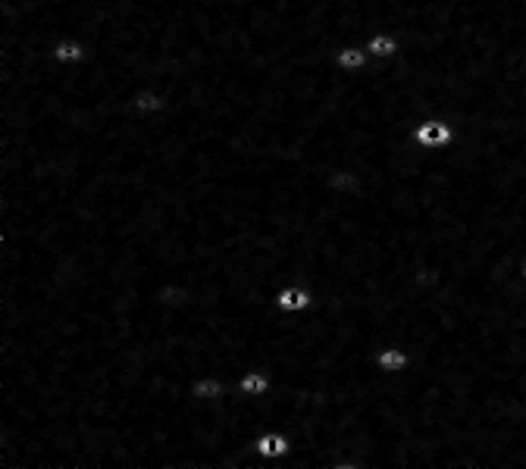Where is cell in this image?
I'll list each match as a JSON object with an SVG mask.
<instances>
[{
    "label": "cell",
    "mask_w": 526,
    "mask_h": 469,
    "mask_svg": "<svg viewBox=\"0 0 526 469\" xmlns=\"http://www.w3.org/2000/svg\"><path fill=\"white\" fill-rule=\"evenodd\" d=\"M273 391V372L267 366H247L239 376V388L235 395L223 397V401H247V397H267Z\"/></svg>",
    "instance_id": "7"
},
{
    "label": "cell",
    "mask_w": 526,
    "mask_h": 469,
    "mask_svg": "<svg viewBox=\"0 0 526 469\" xmlns=\"http://www.w3.org/2000/svg\"><path fill=\"white\" fill-rule=\"evenodd\" d=\"M373 363L382 376H398V372H407L413 366V354L398 341H389L382 344L380 350L373 354Z\"/></svg>",
    "instance_id": "8"
},
{
    "label": "cell",
    "mask_w": 526,
    "mask_h": 469,
    "mask_svg": "<svg viewBox=\"0 0 526 469\" xmlns=\"http://www.w3.org/2000/svg\"><path fill=\"white\" fill-rule=\"evenodd\" d=\"M273 307L286 317H304L317 307V291L307 282H286L276 288L273 294Z\"/></svg>",
    "instance_id": "3"
},
{
    "label": "cell",
    "mask_w": 526,
    "mask_h": 469,
    "mask_svg": "<svg viewBox=\"0 0 526 469\" xmlns=\"http://www.w3.org/2000/svg\"><path fill=\"white\" fill-rule=\"evenodd\" d=\"M47 60L54 66H85L91 60V47L85 38H57L54 44L47 47Z\"/></svg>",
    "instance_id": "6"
},
{
    "label": "cell",
    "mask_w": 526,
    "mask_h": 469,
    "mask_svg": "<svg viewBox=\"0 0 526 469\" xmlns=\"http://www.w3.org/2000/svg\"><path fill=\"white\" fill-rule=\"evenodd\" d=\"M232 395V388H229V382L223 376H216V372H204V376H198L192 382V397L200 403H220L223 397Z\"/></svg>",
    "instance_id": "10"
},
{
    "label": "cell",
    "mask_w": 526,
    "mask_h": 469,
    "mask_svg": "<svg viewBox=\"0 0 526 469\" xmlns=\"http://www.w3.org/2000/svg\"><path fill=\"white\" fill-rule=\"evenodd\" d=\"M523 276H526V260H523Z\"/></svg>",
    "instance_id": "12"
},
{
    "label": "cell",
    "mask_w": 526,
    "mask_h": 469,
    "mask_svg": "<svg viewBox=\"0 0 526 469\" xmlns=\"http://www.w3.org/2000/svg\"><path fill=\"white\" fill-rule=\"evenodd\" d=\"M364 47L373 63H392L401 53V38L395 32H389V28H380V32H373L364 41Z\"/></svg>",
    "instance_id": "9"
},
{
    "label": "cell",
    "mask_w": 526,
    "mask_h": 469,
    "mask_svg": "<svg viewBox=\"0 0 526 469\" xmlns=\"http://www.w3.org/2000/svg\"><path fill=\"white\" fill-rule=\"evenodd\" d=\"M167 110H169V94L153 85L138 88V91H132L126 100V113L135 116V120H157V116H163Z\"/></svg>",
    "instance_id": "4"
},
{
    "label": "cell",
    "mask_w": 526,
    "mask_h": 469,
    "mask_svg": "<svg viewBox=\"0 0 526 469\" xmlns=\"http://www.w3.org/2000/svg\"><path fill=\"white\" fill-rule=\"evenodd\" d=\"M333 63H335V69H342V73L357 75V73H364L373 60H370V53H366L364 44H342L339 51L333 53Z\"/></svg>",
    "instance_id": "11"
},
{
    "label": "cell",
    "mask_w": 526,
    "mask_h": 469,
    "mask_svg": "<svg viewBox=\"0 0 526 469\" xmlns=\"http://www.w3.org/2000/svg\"><path fill=\"white\" fill-rule=\"evenodd\" d=\"M251 450H254V457L260 460V466L263 469L273 466L276 469L279 463L288 460V454H292V435L282 432V429H263V432L254 435Z\"/></svg>",
    "instance_id": "2"
},
{
    "label": "cell",
    "mask_w": 526,
    "mask_h": 469,
    "mask_svg": "<svg viewBox=\"0 0 526 469\" xmlns=\"http://www.w3.org/2000/svg\"><path fill=\"white\" fill-rule=\"evenodd\" d=\"M411 141L420 147V151H429V153H442L458 141V129L451 126L448 120L442 116H427L423 122H417L411 132Z\"/></svg>",
    "instance_id": "1"
},
{
    "label": "cell",
    "mask_w": 526,
    "mask_h": 469,
    "mask_svg": "<svg viewBox=\"0 0 526 469\" xmlns=\"http://www.w3.org/2000/svg\"><path fill=\"white\" fill-rule=\"evenodd\" d=\"M323 192L339 194V198H364L366 192L364 172L354 169V166H333L323 176Z\"/></svg>",
    "instance_id": "5"
}]
</instances>
